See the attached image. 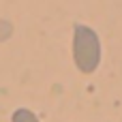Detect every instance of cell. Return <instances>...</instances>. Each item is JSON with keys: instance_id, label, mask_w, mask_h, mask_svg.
Instances as JSON below:
<instances>
[{"instance_id": "obj_1", "label": "cell", "mask_w": 122, "mask_h": 122, "mask_svg": "<svg viewBox=\"0 0 122 122\" xmlns=\"http://www.w3.org/2000/svg\"><path fill=\"white\" fill-rule=\"evenodd\" d=\"M71 51H73V62H75V66H77L84 75L94 73V71L99 69V64H101V58H103L101 39H99L97 30L90 28V26H86V24H75Z\"/></svg>"}, {"instance_id": "obj_2", "label": "cell", "mask_w": 122, "mask_h": 122, "mask_svg": "<svg viewBox=\"0 0 122 122\" xmlns=\"http://www.w3.org/2000/svg\"><path fill=\"white\" fill-rule=\"evenodd\" d=\"M11 122H41V120H39L36 114L30 112L28 107H17V109L13 112V116H11Z\"/></svg>"}]
</instances>
